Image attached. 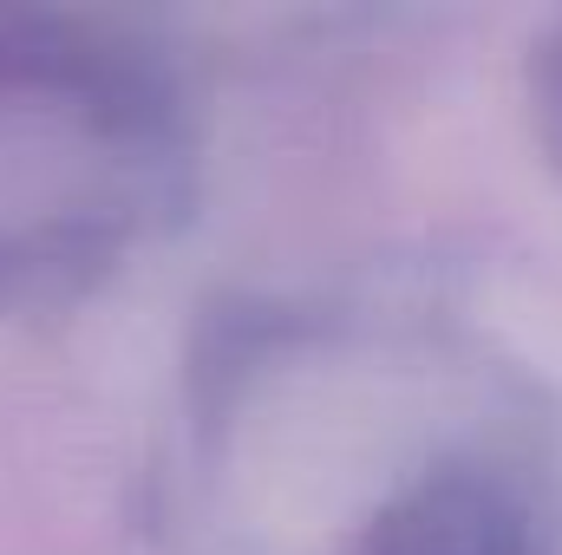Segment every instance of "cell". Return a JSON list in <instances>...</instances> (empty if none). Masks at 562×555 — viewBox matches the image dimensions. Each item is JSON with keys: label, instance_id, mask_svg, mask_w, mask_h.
Segmentation results:
<instances>
[{"label": "cell", "instance_id": "obj_1", "mask_svg": "<svg viewBox=\"0 0 562 555\" xmlns=\"http://www.w3.org/2000/svg\"><path fill=\"white\" fill-rule=\"evenodd\" d=\"M347 555H537V530L497 471L431 464L360 523Z\"/></svg>", "mask_w": 562, "mask_h": 555}, {"label": "cell", "instance_id": "obj_2", "mask_svg": "<svg viewBox=\"0 0 562 555\" xmlns=\"http://www.w3.org/2000/svg\"><path fill=\"white\" fill-rule=\"evenodd\" d=\"M524 105H530L537 150L550 157V170H562V20L550 33H537V46L524 59Z\"/></svg>", "mask_w": 562, "mask_h": 555}]
</instances>
